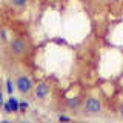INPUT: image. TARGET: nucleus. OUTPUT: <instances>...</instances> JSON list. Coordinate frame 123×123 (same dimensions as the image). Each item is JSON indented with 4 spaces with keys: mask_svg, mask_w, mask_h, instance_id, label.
<instances>
[{
    "mask_svg": "<svg viewBox=\"0 0 123 123\" xmlns=\"http://www.w3.org/2000/svg\"><path fill=\"white\" fill-rule=\"evenodd\" d=\"M82 109L86 115H98L103 111V103L97 97H88L82 103Z\"/></svg>",
    "mask_w": 123,
    "mask_h": 123,
    "instance_id": "f257e3e1",
    "label": "nucleus"
},
{
    "mask_svg": "<svg viewBox=\"0 0 123 123\" xmlns=\"http://www.w3.org/2000/svg\"><path fill=\"white\" fill-rule=\"evenodd\" d=\"M14 85H15V88H17V91L20 92V94H23V95L29 94V92L32 91V88H34L31 79L26 74H18L17 79H15V83Z\"/></svg>",
    "mask_w": 123,
    "mask_h": 123,
    "instance_id": "f03ea898",
    "label": "nucleus"
},
{
    "mask_svg": "<svg viewBox=\"0 0 123 123\" xmlns=\"http://www.w3.org/2000/svg\"><path fill=\"white\" fill-rule=\"evenodd\" d=\"M9 51L14 55H25L28 52V43L23 38H14L9 42Z\"/></svg>",
    "mask_w": 123,
    "mask_h": 123,
    "instance_id": "7ed1b4c3",
    "label": "nucleus"
},
{
    "mask_svg": "<svg viewBox=\"0 0 123 123\" xmlns=\"http://www.w3.org/2000/svg\"><path fill=\"white\" fill-rule=\"evenodd\" d=\"M32 91H34V95H36L37 98H45L46 95L49 94V86L46 83H38V85H36V86L32 88Z\"/></svg>",
    "mask_w": 123,
    "mask_h": 123,
    "instance_id": "20e7f679",
    "label": "nucleus"
},
{
    "mask_svg": "<svg viewBox=\"0 0 123 123\" xmlns=\"http://www.w3.org/2000/svg\"><path fill=\"white\" fill-rule=\"evenodd\" d=\"M66 106L69 109H79V108H82V100L79 97H71L66 100Z\"/></svg>",
    "mask_w": 123,
    "mask_h": 123,
    "instance_id": "39448f33",
    "label": "nucleus"
},
{
    "mask_svg": "<svg viewBox=\"0 0 123 123\" xmlns=\"http://www.w3.org/2000/svg\"><path fill=\"white\" fill-rule=\"evenodd\" d=\"M11 3H12L14 6H17V8H23V6H26L28 0H11Z\"/></svg>",
    "mask_w": 123,
    "mask_h": 123,
    "instance_id": "423d86ee",
    "label": "nucleus"
},
{
    "mask_svg": "<svg viewBox=\"0 0 123 123\" xmlns=\"http://www.w3.org/2000/svg\"><path fill=\"white\" fill-rule=\"evenodd\" d=\"M57 118H59L60 122H71V120H72V117H69V115H65V114H60Z\"/></svg>",
    "mask_w": 123,
    "mask_h": 123,
    "instance_id": "0eeeda50",
    "label": "nucleus"
},
{
    "mask_svg": "<svg viewBox=\"0 0 123 123\" xmlns=\"http://www.w3.org/2000/svg\"><path fill=\"white\" fill-rule=\"evenodd\" d=\"M26 109H28V103H26V102H20V105H18V111H20V112H25Z\"/></svg>",
    "mask_w": 123,
    "mask_h": 123,
    "instance_id": "6e6552de",
    "label": "nucleus"
},
{
    "mask_svg": "<svg viewBox=\"0 0 123 123\" xmlns=\"http://www.w3.org/2000/svg\"><path fill=\"white\" fill-rule=\"evenodd\" d=\"M6 85H8V91H9V94H12V89H14V86H12V82H11V80H8V82H6Z\"/></svg>",
    "mask_w": 123,
    "mask_h": 123,
    "instance_id": "1a4fd4ad",
    "label": "nucleus"
},
{
    "mask_svg": "<svg viewBox=\"0 0 123 123\" xmlns=\"http://www.w3.org/2000/svg\"><path fill=\"white\" fill-rule=\"evenodd\" d=\"M3 106V95H2V92H0V108Z\"/></svg>",
    "mask_w": 123,
    "mask_h": 123,
    "instance_id": "9d476101",
    "label": "nucleus"
},
{
    "mask_svg": "<svg viewBox=\"0 0 123 123\" xmlns=\"http://www.w3.org/2000/svg\"><path fill=\"white\" fill-rule=\"evenodd\" d=\"M118 114H120V117L123 118V106H120V109H118Z\"/></svg>",
    "mask_w": 123,
    "mask_h": 123,
    "instance_id": "9b49d317",
    "label": "nucleus"
},
{
    "mask_svg": "<svg viewBox=\"0 0 123 123\" xmlns=\"http://www.w3.org/2000/svg\"><path fill=\"white\" fill-rule=\"evenodd\" d=\"M114 3H120V2H123V0H112Z\"/></svg>",
    "mask_w": 123,
    "mask_h": 123,
    "instance_id": "f8f14e48",
    "label": "nucleus"
},
{
    "mask_svg": "<svg viewBox=\"0 0 123 123\" xmlns=\"http://www.w3.org/2000/svg\"><path fill=\"white\" fill-rule=\"evenodd\" d=\"M0 46H2V42H0Z\"/></svg>",
    "mask_w": 123,
    "mask_h": 123,
    "instance_id": "ddd939ff",
    "label": "nucleus"
}]
</instances>
